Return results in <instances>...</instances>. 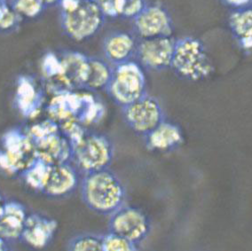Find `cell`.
<instances>
[{"mask_svg": "<svg viewBox=\"0 0 252 251\" xmlns=\"http://www.w3.org/2000/svg\"><path fill=\"white\" fill-rule=\"evenodd\" d=\"M80 193L85 205L99 215L110 216L126 204V187L109 168L84 174Z\"/></svg>", "mask_w": 252, "mask_h": 251, "instance_id": "6da1fadb", "label": "cell"}, {"mask_svg": "<svg viewBox=\"0 0 252 251\" xmlns=\"http://www.w3.org/2000/svg\"><path fill=\"white\" fill-rule=\"evenodd\" d=\"M51 119L58 124L76 121L82 126L96 125L103 119V104L88 93L76 91L55 94L47 108Z\"/></svg>", "mask_w": 252, "mask_h": 251, "instance_id": "7a4b0ae2", "label": "cell"}, {"mask_svg": "<svg viewBox=\"0 0 252 251\" xmlns=\"http://www.w3.org/2000/svg\"><path fill=\"white\" fill-rule=\"evenodd\" d=\"M59 5L62 29L73 40H87L103 26L106 16L95 0H62Z\"/></svg>", "mask_w": 252, "mask_h": 251, "instance_id": "3957f363", "label": "cell"}, {"mask_svg": "<svg viewBox=\"0 0 252 251\" xmlns=\"http://www.w3.org/2000/svg\"><path fill=\"white\" fill-rule=\"evenodd\" d=\"M71 161L81 174L109 168L114 158V145L107 135L86 128L79 137L69 142Z\"/></svg>", "mask_w": 252, "mask_h": 251, "instance_id": "277c9868", "label": "cell"}, {"mask_svg": "<svg viewBox=\"0 0 252 251\" xmlns=\"http://www.w3.org/2000/svg\"><path fill=\"white\" fill-rule=\"evenodd\" d=\"M171 68L184 80L198 82L212 75L213 65L202 41L184 36L176 39Z\"/></svg>", "mask_w": 252, "mask_h": 251, "instance_id": "5b68a950", "label": "cell"}, {"mask_svg": "<svg viewBox=\"0 0 252 251\" xmlns=\"http://www.w3.org/2000/svg\"><path fill=\"white\" fill-rule=\"evenodd\" d=\"M35 148L36 157L52 165L71 161V146L53 119L37 123L27 130Z\"/></svg>", "mask_w": 252, "mask_h": 251, "instance_id": "8992f818", "label": "cell"}, {"mask_svg": "<svg viewBox=\"0 0 252 251\" xmlns=\"http://www.w3.org/2000/svg\"><path fill=\"white\" fill-rule=\"evenodd\" d=\"M106 92L120 108L134 102L147 94L143 68L133 61L113 66Z\"/></svg>", "mask_w": 252, "mask_h": 251, "instance_id": "52a82bcc", "label": "cell"}, {"mask_svg": "<svg viewBox=\"0 0 252 251\" xmlns=\"http://www.w3.org/2000/svg\"><path fill=\"white\" fill-rule=\"evenodd\" d=\"M0 144V169L10 175H20L36 158L27 130L22 128L7 130L1 137Z\"/></svg>", "mask_w": 252, "mask_h": 251, "instance_id": "ba28073f", "label": "cell"}, {"mask_svg": "<svg viewBox=\"0 0 252 251\" xmlns=\"http://www.w3.org/2000/svg\"><path fill=\"white\" fill-rule=\"evenodd\" d=\"M121 108L126 126L143 137L165 120L159 100L148 94Z\"/></svg>", "mask_w": 252, "mask_h": 251, "instance_id": "9c48e42d", "label": "cell"}, {"mask_svg": "<svg viewBox=\"0 0 252 251\" xmlns=\"http://www.w3.org/2000/svg\"><path fill=\"white\" fill-rule=\"evenodd\" d=\"M149 217L139 208L124 205L109 216L108 233L126 238L140 247L149 237Z\"/></svg>", "mask_w": 252, "mask_h": 251, "instance_id": "30bf717a", "label": "cell"}, {"mask_svg": "<svg viewBox=\"0 0 252 251\" xmlns=\"http://www.w3.org/2000/svg\"><path fill=\"white\" fill-rule=\"evenodd\" d=\"M175 42L171 36L140 38L136 47L137 63L141 67L154 71L171 68Z\"/></svg>", "mask_w": 252, "mask_h": 251, "instance_id": "8fae6325", "label": "cell"}, {"mask_svg": "<svg viewBox=\"0 0 252 251\" xmlns=\"http://www.w3.org/2000/svg\"><path fill=\"white\" fill-rule=\"evenodd\" d=\"M135 31L140 38L170 36L173 32L171 14L162 5H147L133 19Z\"/></svg>", "mask_w": 252, "mask_h": 251, "instance_id": "7c38bea8", "label": "cell"}, {"mask_svg": "<svg viewBox=\"0 0 252 251\" xmlns=\"http://www.w3.org/2000/svg\"><path fill=\"white\" fill-rule=\"evenodd\" d=\"M80 172L72 161L54 164L41 193L50 198H64L70 195L80 186Z\"/></svg>", "mask_w": 252, "mask_h": 251, "instance_id": "4fadbf2b", "label": "cell"}, {"mask_svg": "<svg viewBox=\"0 0 252 251\" xmlns=\"http://www.w3.org/2000/svg\"><path fill=\"white\" fill-rule=\"evenodd\" d=\"M58 229V222L49 217L32 213L28 215L20 240L32 249L42 250L49 245Z\"/></svg>", "mask_w": 252, "mask_h": 251, "instance_id": "5bb4252c", "label": "cell"}, {"mask_svg": "<svg viewBox=\"0 0 252 251\" xmlns=\"http://www.w3.org/2000/svg\"><path fill=\"white\" fill-rule=\"evenodd\" d=\"M14 103L19 113L25 118H34L40 112L44 103V94L31 76L19 78Z\"/></svg>", "mask_w": 252, "mask_h": 251, "instance_id": "9a60e30c", "label": "cell"}, {"mask_svg": "<svg viewBox=\"0 0 252 251\" xmlns=\"http://www.w3.org/2000/svg\"><path fill=\"white\" fill-rule=\"evenodd\" d=\"M137 42L130 33L125 31L113 32L103 41V54L108 63L112 65L132 61L135 56Z\"/></svg>", "mask_w": 252, "mask_h": 251, "instance_id": "2e32d148", "label": "cell"}, {"mask_svg": "<svg viewBox=\"0 0 252 251\" xmlns=\"http://www.w3.org/2000/svg\"><path fill=\"white\" fill-rule=\"evenodd\" d=\"M144 139L145 145L150 151L170 152L182 144L184 135L180 126L164 120L144 136Z\"/></svg>", "mask_w": 252, "mask_h": 251, "instance_id": "e0dca14e", "label": "cell"}, {"mask_svg": "<svg viewBox=\"0 0 252 251\" xmlns=\"http://www.w3.org/2000/svg\"><path fill=\"white\" fill-rule=\"evenodd\" d=\"M27 217L26 208L22 202L15 200L5 201L0 217V236L9 242L20 240Z\"/></svg>", "mask_w": 252, "mask_h": 251, "instance_id": "ac0fdd59", "label": "cell"}, {"mask_svg": "<svg viewBox=\"0 0 252 251\" xmlns=\"http://www.w3.org/2000/svg\"><path fill=\"white\" fill-rule=\"evenodd\" d=\"M111 74L112 67L108 63L100 59L89 57L88 71L84 90L89 92L106 90Z\"/></svg>", "mask_w": 252, "mask_h": 251, "instance_id": "d6986e66", "label": "cell"}, {"mask_svg": "<svg viewBox=\"0 0 252 251\" xmlns=\"http://www.w3.org/2000/svg\"><path fill=\"white\" fill-rule=\"evenodd\" d=\"M52 164L36 157L20 174V177L31 188L42 192L49 175Z\"/></svg>", "mask_w": 252, "mask_h": 251, "instance_id": "ffe728a7", "label": "cell"}, {"mask_svg": "<svg viewBox=\"0 0 252 251\" xmlns=\"http://www.w3.org/2000/svg\"><path fill=\"white\" fill-rule=\"evenodd\" d=\"M228 23L237 41L252 37V7L237 8L230 15Z\"/></svg>", "mask_w": 252, "mask_h": 251, "instance_id": "44dd1931", "label": "cell"}, {"mask_svg": "<svg viewBox=\"0 0 252 251\" xmlns=\"http://www.w3.org/2000/svg\"><path fill=\"white\" fill-rule=\"evenodd\" d=\"M103 235L96 233H79L67 242V250L70 251H102Z\"/></svg>", "mask_w": 252, "mask_h": 251, "instance_id": "7402d4cb", "label": "cell"}, {"mask_svg": "<svg viewBox=\"0 0 252 251\" xmlns=\"http://www.w3.org/2000/svg\"><path fill=\"white\" fill-rule=\"evenodd\" d=\"M10 6L21 18H35L45 9L39 0H11Z\"/></svg>", "mask_w": 252, "mask_h": 251, "instance_id": "603a6c76", "label": "cell"}, {"mask_svg": "<svg viewBox=\"0 0 252 251\" xmlns=\"http://www.w3.org/2000/svg\"><path fill=\"white\" fill-rule=\"evenodd\" d=\"M140 247L135 243L115 233H108L103 235L102 251H135Z\"/></svg>", "mask_w": 252, "mask_h": 251, "instance_id": "cb8c5ba5", "label": "cell"}, {"mask_svg": "<svg viewBox=\"0 0 252 251\" xmlns=\"http://www.w3.org/2000/svg\"><path fill=\"white\" fill-rule=\"evenodd\" d=\"M146 5V0H117V16L133 20Z\"/></svg>", "mask_w": 252, "mask_h": 251, "instance_id": "d4e9b609", "label": "cell"}, {"mask_svg": "<svg viewBox=\"0 0 252 251\" xmlns=\"http://www.w3.org/2000/svg\"><path fill=\"white\" fill-rule=\"evenodd\" d=\"M106 17H118L117 13V0H95Z\"/></svg>", "mask_w": 252, "mask_h": 251, "instance_id": "484cf974", "label": "cell"}, {"mask_svg": "<svg viewBox=\"0 0 252 251\" xmlns=\"http://www.w3.org/2000/svg\"><path fill=\"white\" fill-rule=\"evenodd\" d=\"M252 0H223V2L229 6L234 7V8H241L247 6L249 4L252 2Z\"/></svg>", "mask_w": 252, "mask_h": 251, "instance_id": "4316f807", "label": "cell"}, {"mask_svg": "<svg viewBox=\"0 0 252 251\" xmlns=\"http://www.w3.org/2000/svg\"><path fill=\"white\" fill-rule=\"evenodd\" d=\"M9 8L10 5L7 4L6 0H0V22Z\"/></svg>", "mask_w": 252, "mask_h": 251, "instance_id": "83f0119b", "label": "cell"}, {"mask_svg": "<svg viewBox=\"0 0 252 251\" xmlns=\"http://www.w3.org/2000/svg\"><path fill=\"white\" fill-rule=\"evenodd\" d=\"M43 5L46 7L50 6H54V5H59L60 3L62 2V0H39Z\"/></svg>", "mask_w": 252, "mask_h": 251, "instance_id": "f1b7e54d", "label": "cell"}, {"mask_svg": "<svg viewBox=\"0 0 252 251\" xmlns=\"http://www.w3.org/2000/svg\"><path fill=\"white\" fill-rule=\"evenodd\" d=\"M11 250L9 245V241L5 240V238L0 236V251H9Z\"/></svg>", "mask_w": 252, "mask_h": 251, "instance_id": "f546056e", "label": "cell"}, {"mask_svg": "<svg viewBox=\"0 0 252 251\" xmlns=\"http://www.w3.org/2000/svg\"><path fill=\"white\" fill-rule=\"evenodd\" d=\"M5 197L3 196V194L0 192V217L2 216L3 211H4V206H5Z\"/></svg>", "mask_w": 252, "mask_h": 251, "instance_id": "4dcf8cb0", "label": "cell"}]
</instances>
